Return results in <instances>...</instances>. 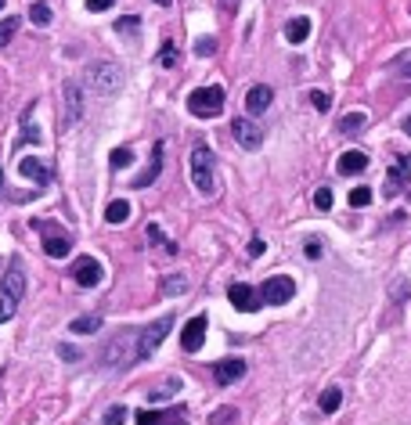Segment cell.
Returning a JSON list of instances; mask_svg holds the SVG:
<instances>
[{
    "label": "cell",
    "instance_id": "obj_23",
    "mask_svg": "<svg viewBox=\"0 0 411 425\" xmlns=\"http://www.w3.org/2000/svg\"><path fill=\"white\" fill-rule=\"evenodd\" d=\"M101 328V317L98 314H91V317H76V321L69 325V332H76V335H94Z\"/></svg>",
    "mask_w": 411,
    "mask_h": 425
},
{
    "label": "cell",
    "instance_id": "obj_44",
    "mask_svg": "<svg viewBox=\"0 0 411 425\" xmlns=\"http://www.w3.org/2000/svg\"><path fill=\"white\" fill-rule=\"evenodd\" d=\"M303 252H307V260H317L321 256V245L317 242H307V249H303Z\"/></svg>",
    "mask_w": 411,
    "mask_h": 425
},
{
    "label": "cell",
    "instance_id": "obj_32",
    "mask_svg": "<svg viewBox=\"0 0 411 425\" xmlns=\"http://www.w3.org/2000/svg\"><path fill=\"white\" fill-rule=\"evenodd\" d=\"M15 33H18V18H4V22H0V47L11 44Z\"/></svg>",
    "mask_w": 411,
    "mask_h": 425
},
{
    "label": "cell",
    "instance_id": "obj_39",
    "mask_svg": "<svg viewBox=\"0 0 411 425\" xmlns=\"http://www.w3.org/2000/svg\"><path fill=\"white\" fill-rule=\"evenodd\" d=\"M368 202H372V187H354V191H350V206L361 209V206H368Z\"/></svg>",
    "mask_w": 411,
    "mask_h": 425
},
{
    "label": "cell",
    "instance_id": "obj_17",
    "mask_svg": "<svg viewBox=\"0 0 411 425\" xmlns=\"http://www.w3.org/2000/svg\"><path fill=\"white\" fill-rule=\"evenodd\" d=\"M18 173L26 177V180H33V184H51V169H47V162H40L36 155H26L18 162Z\"/></svg>",
    "mask_w": 411,
    "mask_h": 425
},
{
    "label": "cell",
    "instance_id": "obj_14",
    "mask_svg": "<svg viewBox=\"0 0 411 425\" xmlns=\"http://www.w3.org/2000/svg\"><path fill=\"white\" fill-rule=\"evenodd\" d=\"M411 177V152L408 155H397L394 166H389V173H386V195H397V191L408 184Z\"/></svg>",
    "mask_w": 411,
    "mask_h": 425
},
{
    "label": "cell",
    "instance_id": "obj_12",
    "mask_svg": "<svg viewBox=\"0 0 411 425\" xmlns=\"http://www.w3.org/2000/svg\"><path fill=\"white\" fill-rule=\"evenodd\" d=\"M242 375H246V360L242 357H227V360H216V364H213L216 386H234Z\"/></svg>",
    "mask_w": 411,
    "mask_h": 425
},
{
    "label": "cell",
    "instance_id": "obj_27",
    "mask_svg": "<svg viewBox=\"0 0 411 425\" xmlns=\"http://www.w3.org/2000/svg\"><path fill=\"white\" fill-rule=\"evenodd\" d=\"M29 18H33V26H51V4L36 0V4L29 8Z\"/></svg>",
    "mask_w": 411,
    "mask_h": 425
},
{
    "label": "cell",
    "instance_id": "obj_35",
    "mask_svg": "<svg viewBox=\"0 0 411 425\" xmlns=\"http://www.w3.org/2000/svg\"><path fill=\"white\" fill-rule=\"evenodd\" d=\"M126 415H130V411H126L123 403H119V408H108L101 422H105V425H123V422H126Z\"/></svg>",
    "mask_w": 411,
    "mask_h": 425
},
{
    "label": "cell",
    "instance_id": "obj_33",
    "mask_svg": "<svg viewBox=\"0 0 411 425\" xmlns=\"http://www.w3.org/2000/svg\"><path fill=\"white\" fill-rule=\"evenodd\" d=\"M137 29H141V18H134V15H126L116 22V33H126V36H134Z\"/></svg>",
    "mask_w": 411,
    "mask_h": 425
},
{
    "label": "cell",
    "instance_id": "obj_46",
    "mask_svg": "<svg viewBox=\"0 0 411 425\" xmlns=\"http://www.w3.org/2000/svg\"><path fill=\"white\" fill-rule=\"evenodd\" d=\"M404 130H408V134H411V116H408V119H404Z\"/></svg>",
    "mask_w": 411,
    "mask_h": 425
},
{
    "label": "cell",
    "instance_id": "obj_21",
    "mask_svg": "<svg viewBox=\"0 0 411 425\" xmlns=\"http://www.w3.org/2000/svg\"><path fill=\"white\" fill-rule=\"evenodd\" d=\"M311 36V18L307 15H296V18H289V26H285V40L296 47V44H303V40Z\"/></svg>",
    "mask_w": 411,
    "mask_h": 425
},
{
    "label": "cell",
    "instance_id": "obj_47",
    "mask_svg": "<svg viewBox=\"0 0 411 425\" xmlns=\"http://www.w3.org/2000/svg\"><path fill=\"white\" fill-rule=\"evenodd\" d=\"M156 4H163V8H166V4H170V0H156Z\"/></svg>",
    "mask_w": 411,
    "mask_h": 425
},
{
    "label": "cell",
    "instance_id": "obj_18",
    "mask_svg": "<svg viewBox=\"0 0 411 425\" xmlns=\"http://www.w3.org/2000/svg\"><path fill=\"white\" fill-rule=\"evenodd\" d=\"M271 98H274V91H271V87H264V83H256V87L249 91V98H246L249 116H264V112L271 109Z\"/></svg>",
    "mask_w": 411,
    "mask_h": 425
},
{
    "label": "cell",
    "instance_id": "obj_25",
    "mask_svg": "<svg viewBox=\"0 0 411 425\" xmlns=\"http://www.w3.org/2000/svg\"><path fill=\"white\" fill-rule=\"evenodd\" d=\"M339 403H343V393H339L336 386H329V389L321 393V415H336Z\"/></svg>",
    "mask_w": 411,
    "mask_h": 425
},
{
    "label": "cell",
    "instance_id": "obj_7",
    "mask_svg": "<svg viewBox=\"0 0 411 425\" xmlns=\"http://www.w3.org/2000/svg\"><path fill=\"white\" fill-rule=\"evenodd\" d=\"M91 87H94L98 98H112V94H119V87H123V76H119V69L112 65V61H105V65H98V69L91 72Z\"/></svg>",
    "mask_w": 411,
    "mask_h": 425
},
{
    "label": "cell",
    "instance_id": "obj_6",
    "mask_svg": "<svg viewBox=\"0 0 411 425\" xmlns=\"http://www.w3.org/2000/svg\"><path fill=\"white\" fill-rule=\"evenodd\" d=\"M170 328H173V317H159L156 325L141 328V332H137V360H144V357L156 353V350H159V343L170 335Z\"/></svg>",
    "mask_w": 411,
    "mask_h": 425
},
{
    "label": "cell",
    "instance_id": "obj_15",
    "mask_svg": "<svg viewBox=\"0 0 411 425\" xmlns=\"http://www.w3.org/2000/svg\"><path fill=\"white\" fill-rule=\"evenodd\" d=\"M227 300H231V307H234V310H242V314L260 310V295H256V288H249V285H242V281L227 288Z\"/></svg>",
    "mask_w": 411,
    "mask_h": 425
},
{
    "label": "cell",
    "instance_id": "obj_22",
    "mask_svg": "<svg viewBox=\"0 0 411 425\" xmlns=\"http://www.w3.org/2000/svg\"><path fill=\"white\" fill-rule=\"evenodd\" d=\"M105 220H108V224H126V220H130V202H126V199L108 202V209H105Z\"/></svg>",
    "mask_w": 411,
    "mask_h": 425
},
{
    "label": "cell",
    "instance_id": "obj_28",
    "mask_svg": "<svg viewBox=\"0 0 411 425\" xmlns=\"http://www.w3.org/2000/svg\"><path fill=\"white\" fill-rule=\"evenodd\" d=\"M40 141V130H36V123H22V134H18V141H15V148H22V144H36Z\"/></svg>",
    "mask_w": 411,
    "mask_h": 425
},
{
    "label": "cell",
    "instance_id": "obj_38",
    "mask_svg": "<svg viewBox=\"0 0 411 425\" xmlns=\"http://www.w3.org/2000/svg\"><path fill=\"white\" fill-rule=\"evenodd\" d=\"M311 105H314L317 112H329L332 109V98L324 94V91H311Z\"/></svg>",
    "mask_w": 411,
    "mask_h": 425
},
{
    "label": "cell",
    "instance_id": "obj_36",
    "mask_svg": "<svg viewBox=\"0 0 411 425\" xmlns=\"http://www.w3.org/2000/svg\"><path fill=\"white\" fill-rule=\"evenodd\" d=\"M195 54H199V58H213L216 54V40L213 36H202L199 44H195Z\"/></svg>",
    "mask_w": 411,
    "mask_h": 425
},
{
    "label": "cell",
    "instance_id": "obj_8",
    "mask_svg": "<svg viewBox=\"0 0 411 425\" xmlns=\"http://www.w3.org/2000/svg\"><path fill=\"white\" fill-rule=\"evenodd\" d=\"M231 137L246 148V152H256L260 144H264V126H256L249 116H242V119H234L231 123Z\"/></svg>",
    "mask_w": 411,
    "mask_h": 425
},
{
    "label": "cell",
    "instance_id": "obj_29",
    "mask_svg": "<svg viewBox=\"0 0 411 425\" xmlns=\"http://www.w3.org/2000/svg\"><path fill=\"white\" fill-rule=\"evenodd\" d=\"M184 288H188V278H181V274H170L163 281V295H181Z\"/></svg>",
    "mask_w": 411,
    "mask_h": 425
},
{
    "label": "cell",
    "instance_id": "obj_20",
    "mask_svg": "<svg viewBox=\"0 0 411 425\" xmlns=\"http://www.w3.org/2000/svg\"><path fill=\"white\" fill-rule=\"evenodd\" d=\"M159 169H163V144H156V152H151V162H148V169H141V173H137L134 180H130V187H148V184H156Z\"/></svg>",
    "mask_w": 411,
    "mask_h": 425
},
{
    "label": "cell",
    "instance_id": "obj_11",
    "mask_svg": "<svg viewBox=\"0 0 411 425\" xmlns=\"http://www.w3.org/2000/svg\"><path fill=\"white\" fill-rule=\"evenodd\" d=\"M101 263L94 260V256H80L76 263H73V281L76 285H83V288H94V285H101Z\"/></svg>",
    "mask_w": 411,
    "mask_h": 425
},
{
    "label": "cell",
    "instance_id": "obj_1",
    "mask_svg": "<svg viewBox=\"0 0 411 425\" xmlns=\"http://www.w3.org/2000/svg\"><path fill=\"white\" fill-rule=\"evenodd\" d=\"M137 332L141 328H123L119 335H112L101 350V364L105 368H126L137 360Z\"/></svg>",
    "mask_w": 411,
    "mask_h": 425
},
{
    "label": "cell",
    "instance_id": "obj_48",
    "mask_svg": "<svg viewBox=\"0 0 411 425\" xmlns=\"http://www.w3.org/2000/svg\"><path fill=\"white\" fill-rule=\"evenodd\" d=\"M0 184H4V169H0Z\"/></svg>",
    "mask_w": 411,
    "mask_h": 425
},
{
    "label": "cell",
    "instance_id": "obj_16",
    "mask_svg": "<svg viewBox=\"0 0 411 425\" xmlns=\"http://www.w3.org/2000/svg\"><path fill=\"white\" fill-rule=\"evenodd\" d=\"M206 317L199 314V317H191V321L184 325V332H181V346L188 350V353H199V346H202V339H206Z\"/></svg>",
    "mask_w": 411,
    "mask_h": 425
},
{
    "label": "cell",
    "instance_id": "obj_34",
    "mask_svg": "<svg viewBox=\"0 0 411 425\" xmlns=\"http://www.w3.org/2000/svg\"><path fill=\"white\" fill-rule=\"evenodd\" d=\"M144 235H148L151 242H163V249H166V252H177V245H173V242H166V238H163V231H159V224H148V227H144Z\"/></svg>",
    "mask_w": 411,
    "mask_h": 425
},
{
    "label": "cell",
    "instance_id": "obj_49",
    "mask_svg": "<svg viewBox=\"0 0 411 425\" xmlns=\"http://www.w3.org/2000/svg\"><path fill=\"white\" fill-rule=\"evenodd\" d=\"M0 8H4V0H0Z\"/></svg>",
    "mask_w": 411,
    "mask_h": 425
},
{
    "label": "cell",
    "instance_id": "obj_45",
    "mask_svg": "<svg viewBox=\"0 0 411 425\" xmlns=\"http://www.w3.org/2000/svg\"><path fill=\"white\" fill-rule=\"evenodd\" d=\"M221 8H224V11H234V8H238V0H221Z\"/></svg>",
    "mask_w": 411,
    "mask_h": 425
},
{
    "label": "cell",
    "instance_id": "obj_4",
    "mask_svg": "<svg viewBox=\"0 0 411 425\" xmlns=\"http://www.w3.org/2000/svg\"><path fill=\"white\" fill-rule=\"evenodd\" d=\"M191 180H195V187L202 191V195H213L216 191V173H213V152L206 144H199L191 152Z\"/></svg>",
    "mask_w": 411,
    "mask_h": 425
},
{
    "label": "cell",
    "instance_id": "obj_30",
    "mask_svg": "<svg viewBox=\"0 0 411 425\" xmlns=\"http://www.w3.org/2000/svg\"><path fill=\"white\" fill-rule=\"evenodd\" d=\"M108 162H112V169H126L134 162V152H130V148H116V152L108 155Z\"/></svg>",
    "mask_w": 411,
    "mask_h": 425
},
{
    "label": "cell",
    "instance_id": "obj_26",
    "mask_svg": "<svg viewBox=\"0 0 411 425\" xmlns=\"http://www.w3.org/2000/svg\"><path fill=\"white\" fill-rule=\"evenodd\" d=\"M364 123H368V116H364V112H346V116L339 119V130L357 134V130H364Z\"/></svg>",
    "mask_w": 411,
    "mask_h": 425
},
{
    "label": "cell",
    "instance_id": "obj_42",
    "mask_svg": "<svg viewBox=\"0 0 411 425\" xmlns=\"http://www.w3.org/2000/svg\"><path fill=\"white\" fill-rule=\"evenodd\" d=\"M116 0H87V11H108Z\"/></svg>",
    "mask_w": 411,
    "mask_h": 425
},
{
    "label": "cell",
    "instance_id": "obj_24",
    "mask_svg": "<svg viewBox=\"0 0 411 425\" xmlns=\"http://www.w3.org/2000/svg\"><path fill=\"white\" fill-rule=\"evenodd\" d=\"M159 65L163 69H177V61H181V51H177V44H173V40H166V44H163V51H159Z\"/></svg>",
    "mask_w": 411,
    "mask_h": 425
},
{
    "label": "cell",
    "instance_id": "obj_2",
    "mask_svg": "<svg viewBox=\"0 0 411 425\" xmlns=\"http://www.w3.org/2000/svg\"><path fill=\"white\" fill-rule=\"evenodd\" d=\"M22 300H26V274H22L18 263H11L4 270V281H0V325L11 321Z\"/></svg>",
    "mask_w": 411,
    "mask_h": 425
},
{
    "label": "cell",
    "instance_id": "obj_3",
    "mask_svg": "<svg viewBox=\"0 0 411 425\" xmlns=\"http://www.w3.org/2000/svg\"><path fill=\"white\" fill-rule=\"evenodd\" d=\"M188 112L199 119H216L224 112V87H199L188 98Z\"/></svg>",
    "mask_w": 411,
    "mask_h": 425
},
{
    "label": "cell",
    "instance_id": "obj_10",
    "mask_svg": "<svg viewBox=\"0 0 411 425\" xmlns=\"http://www.w3.org/2000/svg\"><path fill=\"white\" fill-rule=\"evenodd\" d=\"M36 227L47 235V238H43V252H47L51 260H61V256H69V252H73V238H69V235L54 231L51 224H36Z\"/></svg>",
    "mask_w": 411,
    "mask_h": 425
},
{
    "label": "cell",
    "instance_id": "obj_40",
    "mask_svg": "<svg viewBox=\"0 0 411 425\" xmlns=\"http://www.w3.org/2000/svg\"><path fill=\"white\" fill-rule=\"evenodd\" d=\"M234 418H238V411H234V408H221V411H216L209 422H213V425H231Z\"/></svg>",
    "mask_w": 411,
    "mask_h": 425
},
{
    "label": "cell",
    "instance_id": "obj_5",
    "mask_svg": "<svg viewBox=\"0 0 411 425\" xmlns=\"http://www.w3.org/2000/svg\"><path fill=\"white\" fill-rule=\"evenodd\" d=\"M83 119V87L80 79L61 83V126H76Z\"/></svg>",
    "mask_w": 411,
    "mask_h": 425
},
{
    "label": "cell",
    "instance_id": "obj_41",
    "mask_svg": "<svg viewBox=\"0 0 411 425\" xmlns=\"http://www.w3.org/2000/svg\"><path fill=\"white\" fill-rule=\"evenodd\" d=\"M58 357H61V360H69V364H76V360H80L83 353H80L76 346H58Z\"/></svg>",
    "mask_w": 411,
    "mask_h": 425
},
{
    "label": "cell",
    "instance_id": "obj_19",
    "mask_svg": "<svg viewBox=\"0 0 411 425\" xmlns=\"http://www.w3.org/2000/svg\"><path fill=\"white\" fill-rule=\"evenodd\" d=\"M336 169H339L343 177L364 173V169H368V155H364V152H357V148H354V152H343V155H339V162H336Z\"/></svg>",
    "mask_w": 411,
    "mask_h": 425
},
{
    "label": "cell",
    "instance_id": "obj_13",
    "mask_svg": "<svg viewBox=\"0 0 411 425\" xmlns=\"http://www.w3.org/2000/svg\"><path fill=\"white\" fill-rule=\"evenodd\" d=\"M134 422L137 425H188V418H184V411L181 408H166V411H137L134 415Z\"/></svg>",
    "mask_w": 411,
    "mask_h": 425
},
{
    "label": "cell",
    "instance_id": "obj_9",
    "mask_svg": "<svg viewBox=\"0 0 411 425\" xmlns=\"http://www.w3.org/2000/svg\"><path fill=\"white\" fill-rule=\"evenodd\" d=\"M292 292H296L292 278L278 274V278H267V281H264V288H260V300L271 303V307H281V303H289V300H292Z\"/></svg>",
    "mask_w": 411,
    "mask_h": 425
},
{
    "label": "cell",
    "instance_id": "obj_31",
    "mask_svg": "<svg viewBox=\"0 0 411 425\" xmlns=\"http://www.w3.org/2000/svg\"><path fill=\"white\" fill-rule=\"evenodd\" d=\"M181 386H184L181 378H166V382H163L159 389H151V400H163V396H170V393H177Z\"/></svg>",
    "mask_w": 411,
    "mask_h": 425
},
{
    "label": "cell",
    "instance_id": "obj_43",
    "mask_svg": "<svg viewBox=\"0 0 411 425\" xmlns=\"http://www.w3.org/2000/svg\"><path fill=\"white\" fill-rule=\"evenodd\" d=\"M260 252H264V238H253V242H249V256L256 260V256H260Z\"/></svg>",
    "mask_w": 411,
    "mask_h": 425
},
{
    "label": "cell",
    "instance_id": "obj_37",
    "mask_svg": "<svg viewBox=\"0 0 411 425\" xmlns=\"http://www.w3.org/2000/svg\"><path fill=\"white\" fill-rule=\"evenodd\" d=\"M314 206H317L321 212H329V209H332V191H329V187H317V191H314Z\"/></svg>",
    "mask_w": 411,
    "mask_h": 425
}]
</instances>
